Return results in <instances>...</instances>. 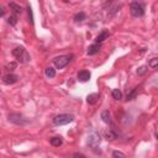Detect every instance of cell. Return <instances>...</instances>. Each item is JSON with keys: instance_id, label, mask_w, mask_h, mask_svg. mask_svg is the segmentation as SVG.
Here are the masks:
<instances>
[{"instance_id": "6da1fadb", "label": "cell", "mask_w": 158, "mask_h": 158, "mask_svg": "<svg viewBox=\"0 0 158 158\" xmlns=\"http://www.w3.org/2000/svg\"><path fill=\"white\" fill-rule=\"evenodd\" d=\"M13 56H14L20 63H22V64H26V63H28V62L31 61V57H30L28 52H27L24 47H21V46L16 47V48L13 51Z\"/></svg>"}, {"instance_id": "7a4b0ae2", "label": "cell", "mask_w": 158, "mask_h": 158, "mask_svg": "<svg viewBox=\"0 0 158 158\" xmlns=\"http://www.w3.org/2000/svg\"><path fill=\"white\" fill-rule=\"evenodd\" d=\"M73 56L72 54H63V56H58L53 59V63H54V66L57 69H63L64 68L68 63L72 61Z\"/></svg>"}, {"instance_id": "3957f363", "label": "cell", "mask_w": 158, "mask_h": 158, "mask_svg": "<svg viewBox=\"0 0 158 158\" xmlns=\"http://www.w3.org/2000/svg\"><path fill=\"white\" fill-rule=\"evenodd\" d=\"M73 120H74V116L71 114H61L53 119V123L56 126H62V125H67V123L72 122Z\"/></svg>"}, {"instance_id": "277c9868", "label": "cell", "mask_w": 158, "mask_h": 158, "mask_svg": "<svg viewBox=\"0 0 158 158\" xmlns=\"http://www.w3.org/2000/svg\"><path fill=\"white\" fill-rule=\"evenodd\" d=\"M130 11H131V15H132L134 17H141V16H143V14H145V8H143L138 2H134V3L131 4Z\"/></svg>"}, {"instance_id": "5b68a950", "label": "cell", "mask_w": 158, "mask_h": 158, "mask_svg": "<svg viewBox=\"0 0 158 158\" xmlns=\"http://www.w3.org/2000/svg\"><path fill=\"white\" fill-rule=\"evenodd\" d=\"M8 120H9L11 123L21 125V126L27 123V120H26L22 115H20V114H10V115H9V117H8Z\"/></svg>"}, {"instance_id": "8992f818", "label": "cell", "mask_w": 158, "mask_h": 158, "mask_svg": "<svg viewBox=\"0 0 158 158\" xmlns=\"http://www.w3.org/2000/svg\"><path fill=\"white\" fill-rule=\"evenodd\" d=\"M88 145H89V147H90L93 151H95V148H98V146L100 145V136H99L97 132L91 134V135L89 136Z\"/></svg>"}, {"instance_id": "52a82bcc", "label": "cell", "mask_w": 158, "mask_h": 158, "mask_svg": "<svg viewBox=\"0 0 158 158\" xmlns=\"http://www.w3.org/2000/svg\"><path fill=\"white\" fill-rule=\"evenodd\" d=\"M77 77H78V80L79 82L85 83V82H88L90 79V72L89 71H80Z\"/></svg>"}, {"instance_id": "ba28073f", "label": "cell", "mask_w": 158, "mask_h": 158, "mask_svg": "<svg viewBox=\"0 0 158 158\" xmlns=\"http://www.w3.org/2000/svg\"><path fill=\"white\" fill-rule=\"evenodd\" d=\"M17 80H19V77H17L16 74H13V73L6 74V75L4 77V79H3V82H4L5 84H14V83H16Z\"/></svg>"}, {"instance_id": "9c48e42d", "label": "cell", "mask_w": 158, "mask_h": 158, "mask_svg": "<svg viewBox=\"0 0 158 158\" xmlns=\"http://www.w3.org/2000/svg\"><path fill=\"white\" fill-rule=\"evenodd\" d=\"M109 36H110L109 31L104 30V31H101V32H100V34L97 36V39H95V42H97V43H101V42H104L106 39H109Z\"/></svg>"}, {"instance_id": "30bf717a", "label": "cell", "mask_w": 158, "mask_h": 158, "mask_svg": "<svg viewBox=\"0 0 158 158\" xmlns=\"http://www.w3.org/2000/svg\"><path fill=\"white\" fill-rule=\"evenodd\" d=\"M99 98H100V95H99L98 93L89 94L88 98H86V101H88V104H89V105H94V104H97V103H98Z\"/></svg>"}, {"instance_id": "8fae6325", "label": "cell", "mask_w": 158, "mask_h": 158, "mask_svg": "<svg viewBox=\"0 0 158 158\" xmlns=\"http://www.w3.org/2000/svg\"><path fill=\"white\" fill-rule=\"evenodd\" d=\"M100 48H101L100 43L91 45V46H89V48H88V54H89V56H94V54H97V53H99Z\"/></svg>"}, {"instance_id": "7c38bea8", "label": "cell", "mask_w": 158, "mask_h": 158, "mask_svg": "<svg viewBox=\"0 0 158 158\" xmlns=\"http://www.w3.org/2000/svg\"><path fill=\"white\" fill-rule=\"evenodd\" d=\"M101 120L105 122V123H110L111 122V119H110V112L109 110H104L101 112Z\"/></svg>"}, {"instance_id": "4fadbf2b", "label": "cell", "mask_w": 158, "mask_h": 158, "mask_svg": "<svg viewBox=\"0 0 158 158\" xmlns=\"http://www.w3.org/2000/svg\"><path fill=\"white\" fill-rule=\"evenodd\" d=\"M45 74L47 78H54L56 77V69L52 68V67H47L46 71H45Z\"/></svg>"}, {"instance_id": "5bb4252c", "label": "cell", "mask_w": 158, "mask_h": 158, "mask_svg": "<svg viewBox=\"0 0 158 158\" xmlns=\"http://www.w3.org/2000/svg\"><path fill=\"white\" fill-rule=\"evenodd\" d=\"M85 19H86L85 13H78V14L74 16V21H75V22H82V21H84Z\"/></svg>"}, {"instance_id": "9a60e30c", "label": "cell", "mask_w": 158, "mask_h": 158, "mask_svg": "<svg viewBox=\"0 0 158 158\" xmlns=\"http://www.w3.org/2000/svg\"><path fill=\"white\" fill-rule=\"evenodd\" d=\"M62 143H63V141H62L61 137H53V138H51V145L54 146V147H59Z\"/></svg>"}, {"instance_id": "2e32d148", "label": "cell", "mask_w": 158, "mask_h": 158, "mask_svg": "<svg viewBox=\"0 0 158 158\" xmlns=\"http://www.w3.org/2000/svg\"><path fill=\"white\" fill-rule=\"evenodd\" d=\"M10 8L13 9V11H14L15 14H21V13H22L21 6L17 5V4H15V3H10Z\"/></svg>"}, {"instance_id": "e0dca14e", "label": "cell", "mask_w": 158, "mask_h": 158, "mask_svg": "<svg viewBox=\"0 0 158 158\" xmlns=\"http://www.w3.org/2000/svg\"><path fill=\"white\" fill-rule=\"evenodd\" d=\"M105 137H106L108 140H115V138H117V135H116L112 130H108V131L105 132Z\"/></svg>"}, {"instance_id": "ac0fdd59", "label": "cell", "mask_w": 158, "mask_h": 158, "mask_svg": "<svg viewBox=\"0 0 158 158\" xmlns=\"http://www.w3.org/2000/svg\"><path fill=\"white\" fill-rule=\"evenodd\" d=\"M112 98L116 99V100L122 99V93H121L119 89H114V90H112Z\"/></svg>"}, {"instance_id": "d6986e66", "label": "cell", "mask_w": 158, "mask_h": 158, "mask_svg": "<svg viewBox=\"0 0 158 158\" xmlns=\"http://www.w3.org/2000/svg\"><path fill=\"white\" fill-rule=\"evenodd\" d=\"M148 66H149V68L156 69L157 66H158V59H157V58H152V59L149 61V63H148Z\"/></svg>"}, {"instance_id": "ffe728a7", "label": "cell", "mask_w": 158, "mask_h": 158, "mask_svg": "<svg viewBox=\"0 0 158 158\" xmlns=\"http://www.w3.org/2000/svg\"><path fill=\"white\" fill-rule=\"evenodd\" d=\"M137 90H138V88H135L130 94H127V100H132L135 97H136V94H137Z\"/></svg>"}, {"instance_id": "44dd1931", "label": "cell", "mask_w": 158, "mask_h": 158, "mask_svg": "<svg viewBox=\"0 0 158 158\" xmlns=\"http://www.w3.org/2000/svg\"><path fill=\"white\" fill-rule=\"evenodd\" d=\"M16 22H17V20H16V16H10L9 19H8V24H10L11 26H15L16 25Z\"/></svg>"}, {"instance_id": "7402d4cb", "label": "cell", "mask_w": 158, "mask_h": 158, "mask_svg": "<svg viewBox=\"0 0 158 158\" xmlns=\"http://www.w3.org/2000/svg\"><path fill=\"white\" fill-rule=\"evenodd\" d=\"M112 157H121V158H123L125 157V153L119 152V151H114L112 152Z\"/></svg>"}, {"instance_id": "603a6c76", "label": "cell", "mask_w": 158, "mask_h": 158, "mask_svg": "<svg viewBox=\"0 0 158 158\" xmlns=\"http://www.w3.org/2000/svg\"><path fill=\"white\" fill-rule=\"evenodd\" d=\"M146 72H147V67H141V68L137 71V74H138V75H143Z\"/></svg>"}, {"instance_id": "cb8c5ba5", "label": "cell", "mask_w": 158, "mask_h": 158, "mask_svg": "<svg viewBox=\"0 0 158 158\" xmlns=\"http://www.w3.org/2000/svg\"><path fill=\"white\" fill-rule=\"evenodd\" d=\"M74 157H85V156L82 153H74Z\"/></svg>"}, {"instance_id": "d4e9b609", "label": "cell", "mask_w": 158, "mask_h": 158, "mask_svg": "<svg viewBox=\"0 0 158 158\" xmlns=\"http://www.w3.org/2000/svg\"><path fill=\"white\" fill-rule=\"evenodd\" d=\"M4 13H5V10H4L3 8H0V16H3V15H4Z\"/></svg>"}, {"instance_id": "484cf974", "label": "cell", "mask_w": 158, "mask_h": 158, "mask_svg": "<svg viewBox=\"0 0 158 158\" xmlns=\"http://www.w3.org/2000/svg\"><path fill=\"white\" fill-rule=\"evenodd\" d=\"M16 67V63H11V64L9 66V68H15Z\"/></svg>"}, {"instance_id": "4316f807", "label": "cell", "mask_w": 158, "mask_h": 158, "mask_svg": "<svg viewBox=\"0 0 158 158\" xmlns=\"http://www.w3.org/2000/svg\"><path fill=\"white\" fill-rule=\"evenodd\" d=\"M0 75H2V71H0Z\"/></svg>"}]
</instances>
